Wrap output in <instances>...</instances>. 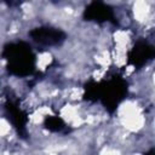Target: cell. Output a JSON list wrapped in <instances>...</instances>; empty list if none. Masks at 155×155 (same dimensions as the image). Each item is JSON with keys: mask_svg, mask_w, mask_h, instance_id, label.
I'll use <instances>...</instances> for the list:
<instances>
[{"mask_svg": "<svg viewBox=\"0 0 155 155\" xmlns=\"http://www.w3.org/2000/svg\"><path fill=\"white\" fill-rule=\"evenodd\" d=\"M52 61V54L48 53V52H44V53H40L38 56V68L40 70H45L46 67L51 63Z\"/></svg>", "mask_w": 155, "mask_h": 155, "instance_id": "6da1fadb", "label": "cell"}, {"mask_svg": "<svg viewBox=\"0 0 155 155\" xmlns=\"http://www.w3.org/2000/svg\"><path fill=\"white\" fill-rule=\"evenodd\" d=\"M0 132H1V137H2V138H5L8 133H11V132H12V130H11V125L6 121V119H5V117H2V119H1Z\"/></svg>", "mask_w": 155, "mask_h": 155, "instance_id": "7a4b0ae2", "label": "cell"}]
</instances>
